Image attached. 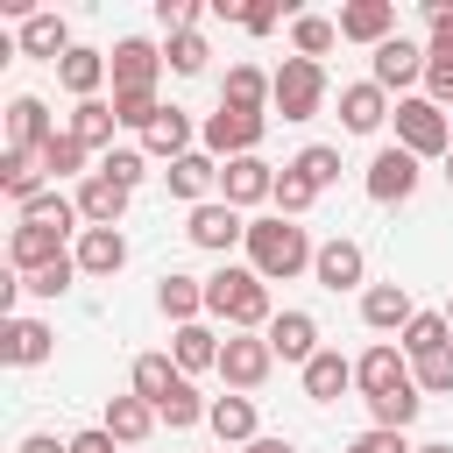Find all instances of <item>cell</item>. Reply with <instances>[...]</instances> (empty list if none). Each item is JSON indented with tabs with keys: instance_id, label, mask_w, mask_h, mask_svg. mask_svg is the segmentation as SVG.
<instances>
[{
	"instance_id": "cell-1",
	"label": "cell",
	"mask_w": 453,
	"mask_h": 453,
	"mask_svg": "<svg viewBox=\"0 0 453 453\" xmlns=\"http://www.w3.org/2000/svg\"><path fill=\"white\" fill-rule=\"evenodd\" d=\"M241 255H248V269L262 283H290V276H311L319 241H311V226H297L283 212H262V219H248V248Z\"/></svg>"
},
{
	"instance_id": "cell-2",
	"label": "cell",
	"mask_w": 453,
	"mask_h": 453,
	"mask_svg": "<svg viewBox=\"0 0 453 453\" xmlns=\"http://www.w3.org/2000/svg\"><path fill=\"white\" fill-rule=\"evenodd\" d=\"M205 319H219L226 333H269L276 304H269V283L248 269V262H219L205 276Z\"/></svg>"
},
{
	"instance_id": "cell-3",
	"label": "cell",
	"mask_w": 453,
	"mask_h": 453,
	"mask_svg": "<svg viewBox=\"0 0 453 453\" xmlns=\"http://www.w3.org/2000/svg\"><path fill=\"white\" fill-rule=\"evenodd\" d=\"M389 127H396V149H411L418 163H446V156H453V113H446L439 99H425V92L396 99Z\"/></svg>"
},
{
	"instance_id": "cell-4",
	"label": "cell",
	"mask_w": 453,
	"mask_h": 453,
	"mask_svg": "<svg viewBox=\"0 0 453 453\" xmlns=\"http://www.w3.org/2000/svg\"><path fill=\"white\" fill-rule=\"evenodd\" d=\"M326 64H311V57H283L276 64V99H269V113L276 120H319L326 113Z\"/></svg>"
},
{
	"instance_id": "cell-5",
	"label": "cell",
	"mask_w": 453,
	"mask_h": 453,
	"mask_svg": "<svg viewBox=\"0 0 453 453\" xmlns=\"http://www.w3.org/2000/svg\"><path fill=\"white\" fill-rule=\"evenodd\" d=\"M269 120H276V113L212 106V113L198 120V149H205V156H219V163H234V156H262V134H269Z\"/></svg>"
},
{
	"instance_id": "cell-6",
	"label": "cell",
	"mask_w": 453,
	"mask_h": 453,
	"mask_svg": "<svg viewBox=\"0 0 453 453\" xmlns=\"http://www.w3.org/2000/svg\"><path fill=\"white\" fill-rule=\"evenodd\" d=\"M184 241L205 255H234V248H248V212H234L226 198H205L184 212Z\"/></svg>"
},
{
	"instance_id": "cell-7",
	"label": "cell",
	"mask_w": 453,
	"mask_h": 453,
	"mask_svg": "<svg viewBox=\"0 0 453 453\" xmlns=\"http://www.w3.org/2000/svg\"><path fill=\"white\" fill-rule=\"evenodd\" d=\"M269 375H276L269 340H262V333H226V347H219V382H226L234 396H255Z\"/></svg>"
},
{
	"instance_id": "cell-8",
	"label": "cell",
	"mask_w": 453,
	"mask_h": 453,
	"mask_svg": "<svg viewBox=\"0 0 453 453\" xmlns=\"http://www.w3.org/2000/svg\"><path fill=\"white\" fill-rule=\"evenodd\" d=\"M418 177H425V163H418L411 149H396V142H389V149H375V156H368L361 191H368L375 205H403V198L418 191Z\"/></svg>"
},
{
	"instance_id": "cell-9",
	"label": "cell",
	"mask_w": 453,
	"mask_h": 453,
	"mask_svg": "<svg viewBox=\"0 0 453 453\" xmlns=\"http://www.w3.org/2000/svg\"><path fill=\"white\" fill-rule=\"evenodd\" d=\"M311 283L319 290H368V255H361V241L354 234H333V241H319V255H311Z\"/></svg>"
},
{
	"instance_id": "cell-10",
	"label": "cell",
	"mask_w": 453,
	"mask_h": 453,
	"mask_svg": "<svg viewBox=\"0 0 453 453\" xmlns=\"http://www.w3.org/2000/svg\"><path fill=\"white\" fill-rule=\"evenodd\" d=\"M106 71H113V92H156V78H163L170 64H163V50H156L149 35H120V42L106 50Z\"/></svg>"
},
{
	"instance_id": "cell-11",
	"label": "cell",
	"mask_w": 453,
	"mask_h": 453,
	"mask_svg": "<svg viewBox=\"0 0 453 453\" xmlns=\"http://www.w3.org/2000/svg\"><path fill=\"white\" fill-rule=\"evenodd\" d=\"M368 78H375L382 92L411 99V85H425V42H411V35H389L382 50H368Z\"/></svg>"
},
{
	"instance_id": "cell-12",
	"label": "cell",
	"mask_w": 453,
	"mask_h": 453,
	"mask_svg": "<svg viewBox=\"0 0 453 453\" xmlns=\"http://www.w3.org/2000/svg\"><path fill=\"white\" fill-rule=\"evenodd\" d=\"M219 198H226L234 212L269 205V198H276V163H269V156H234V163H219Z\"/></svg>"
},
{
	"instance_id": "cell-13",
	"label": "cell",
	"mask_w": 453,
	"mask_h": 453,
	"mask_svg": "<svg viewBox=\"0 0 453 453\" xmlns=\"http://www.w3.org/2000/svg\"><path fill=\"white\" fill-rule=\"evenodd\" d=\"M57 134H64V127H57V113H50L35 92H14V99H7V149H14V156H42Z\"/></svg>"
},
{
	"instance_id": "cell-14",
	"label": "cell",
	"mask_w": 453,
	"mask_h": 453,
	"mask_svg": "<svg viewBox=\"0 0 453 453\" xmlns=\"http://www.w3.org/2000/svg\"><path fill=\"white\" fill-rule=\"evenodd\" d=\"M403 382H418V375H411V354H403L396 340H375V347L354 361V389H361V403H375V396H389V389H403Z\"/></svg>"
},
{
	"instance_id": "cell-15",
	"label": "cell",
	"mask_w": 453,
	"mask_h": 453,
	"mask_svg": "<svg viewBox=\"0 0 453 453\" xmlns=\"http://www.w3.org/2000/svg\"><path fill=\"white\" fill-rule=\"evenodd\" d=\"M333 21H340V42H361V50H382L389 35H403L396 28V0H347Z\"/></svg>"
},
{
	"instance_id": "cell-16",
	"label": "cell",
	"mask_w": 453,
	"mask_h": 453,
	"mask_svg": "<svg viewBox=\"0 0 453 453\" xmlns=\"http://www.w3.org/2000/svg\"><path fill=\"white\" fill-rule=\"evenodd\" d=\"M389 113H396V99H389L375 78L340 85V127H347V134H382V127H389Z\"/></svg>"
},
{
	"instance_id": "cell-17",
	"label": "cell",
	"mask_w": 453,
	"mask_h": 453,
	"mask_svg": "<svg viewBox=\"0 0 453 453\" xmlns=\"http://www.w3.org/2000/svg\"><path fill=\"white\" fill-rule=\"evenodd\" d=\"M205 432L219 439V453H241V446H255L262 439V418H255V396H212V411H205Z\"/></svg>"
},
{
	"instance_id": "cell-18",
	"label": "cell",
	"mask_w": 453,
	"mask_h": 453,
	"mask_svg": "<svg viewBox=\"0 0 453 453\" xmlns=\"http://www.w3.org/2000/svg\"><path fill=\"white\" fill-rule=\"evenodd\" d=\"M14 50H21V57H35V64H64V57H71L78 42H71V21H64L57 7H35V14L21 21Z\"/></svg>"
},
{
	"instance_id": "cell-19",
	"label": "cell",
	"mask_w": 453,
	"mask_h": 453,
	"mask_svg": "<svg viewBox=\"0 0 453 453\" xmlns=\"http://www.w3.org/2000/svg\"><path fill=\"white\" fill-rule=\"evenodd\" d=\"M191 149H198V120H191L184 106H163V113L149 120V134H142V156L163 163V170H170L177 156H191Z\"/></svg>"
},
{
	"instance_id": "cell-20",
	"label": "cell",
	"mask_w": 453,
	"mask_h": 453,
	"mask_svg": "<svg viewBox=\"0 0 453 453\" xmlns=\"http://www.w3.org/2000/svg\"><path fill=\"white\" fill-rule=\"evenodd\" d=\"M262 340H269V354H276V361L304 368V361L319 354V319H311V311H297V304H283V311L269 319V333H262Z\"/></svg>"
},
{
	"instance_id": "cell-21",
	"label": "cell",
	"mask_w": 453,
	"mask_h": 453,
	"mask_svg": "<svg viewBox=\"0 0 453 453\" xmlns=\"http://www.w3.org/2000/svg\"><path fill=\"white\" fill-rule=\"evenodd\" d=\"M50 354H57V333H50L42 319L14 311V319L0 326V361H7V368H42Z\"/></svg>"
},
{
	"instance_id": "cell-22",
	"label": "cell",
	"mask_w": 453,
	"mask_h": 453,
	"mask_svg": "<svg viewBox=\"0 0 453 453\" xmlns=\"http://www.w3.org/2000/svg\"><path fill=\"white\" fill-rule=\"evenodd\" d=\"M71 255H78V276H120L127 269V234L120 226H85L78 241H71Z\"/></svg>"
},
{
	"instance_id": "cell-23",
	"label": "cell",
	"mask_w": 453,
	"mask_h": 453,
	"mask_svg": "<svg viewBox=\"0 0 453 453\" xmlns=\"http://www.w3.org/2000/svg\"><path fill=\"white\" fill-rule=\"evenodd\" d=\"M163 184H170V198H184V205H205V198H219V156L191 149V156H177V163L163 170Z\"/></svg>"
},
{
	"instance_id": "cell-24",
	"label": "cell",
	"mask_w": 453,
	"mask_h": 453,
	"mask_svg": "<svg viewBox=\"0 0 453 453\" xmlns=\"http://www.w3.org/2000/svg\"><path fill=\"white\" fill-rule=\"evenodd\" d=\"M64 255H71V241H64V234L14 219V234H7V262H14V276H28V269H50V262H64Z\"/></svg>"
},
{
	"instance_id": "cell-25",
	"label": "cell",
	"mask_w": 453,
	"mask_h": 453,
	"mask_svg": "<svg viewBox=\"0 0 453 453\" xmlns=\"http://www.w3.org/2000/svg\"><path fill=\"white\" fill-rule=\"evenodd\" d=\"M156 311H163L170 326H198V319H205V276L163 269V276H156Z\"/></svg>"
},
{
	"instance_id": "cell-26",
	"label": "cell",
	"mask_w": 453,
	"mask_h": 453,
	"mask_svg": "<svg viewBox=\"0 0 453 453\" xmlns=\"http://www.w3.org/2000/svg\"><path fill=\"white\" fill-rule=\"evenodd\" d=\"M411 319H418V304H411L403 283H368V290H361V326H368V333H389V340H396Z\"/></svg>"
},
{
	"instance_id": "cell-27",
	"label": "cell",
	"mask_w": 453,
	"mask_h": 453,
	"mask_svg": "<svg viewBox=\"0 0 453 453\" xmlns=\"http://www.w3.org/2000/svg\"><path fill=\"white\" fill-rule=\"evenodd\" d=\"M297 382H304V396H311V403H340V396L354 389V361H347L340 347H319V354L297 368Z\"/></svg>"
},
{
	"instance_id": "cell-28",
	"label": "cell",
	"mask_w": 453,
	"mask_h": 453,
	"mask_svg": "<svg viewBox=\"0 0 453 453\" xmlns=\"http://www.w3.org/2000/svg\"><path fill=\"white\" fill-rule=\"evenodd\" d=\"M269 99H276V71H262V64H226V78H219V106L269 113Z\"/></svg>"
},
{
	"instance_id": "cell-29",
	"label": "cell",
	"mask_w": 453,
	"mask_h": 453,
	"mask_svg": "<svg viewBox=\"0 0 453 453\" xmlns=\"http://www.w3.org/2000/svg\"><path fill=\"white\" fill-rule=\"evenodd\" d=\"M71 198H78V219H85V226H120V219H127V198H134V191L92 170V177H85V184H78Z\"/></svg>"
},
{
	"instance_id": "cell-30",
	"label": "cell",
	"mask_w": 453,
	"mask_h": 453,
	"mask_svg": "<svg viewBox=\"0 0 453 453\" xmlns=\"http://www.w3.org/2000/svg\"><path fill=\"white\" fill-rule=\"evenodd\" d=\"M219 347H226V333H212L205 319H198V326H170V361H177L184 375H205V368L219 375Z\"/></svg>"
},
{
	"instance_id": "cell-31",
	"label": "cell",
	"mask_w": 453,
	"mask_h": 453,
	"mask_svg": "<svg viewBox=\"0 0 453 453\" xmlns=\"http://www.w3.org/2000/svg\"><path fill=\"white\" fill-rule=\"evenodd\" d=\"M184 382H191V375H184L170 354H134V368H127V389H134L142 403H156V411H163V403H170Z\"/></svg>"
},
{
	"instance_id": "cell-32",
	"label": "cell",
	"mask_w": 453,
	"mask_h": 453,
	"mask_svg": "<svg viewBox=\"0 0 453 453\" xmlns=\"http://www.w3.org/2000/svg\"><path fill=\"white\" fill-rule=\"evenodd\" d=\"M57 85L71 92V99H106V85H113V71H106V50H71L64 64H57Z\"/></svg>"
},
{
	"instance_id": "cell-33",
	"label": "cell",
	"mask_w": 453,
	"mask_h": 453,
	"mask_svg": "<svg viewBox=\"0 0 453 453\" xmlns=\"http://www.w3.org/2000/svg\"><path fill=\"white\" fill-rule=\"evenodd\" d=\"M64 134H71V142H85L92 156L120 149V142H113V134H120V120H113V99H78V106H71V120H64Z\"/></svg>"
},
{
	"instance_id": "cell-34",
	"label": "cell",
	"mask_w": 453,
	"mask_h": 453,
	"mask_svg": "<svg viewBox=\"0 0 453 453\" xmlns=\"http://www.w3.org/2000/svg\"><path fill=\"white\" fill-rule=\"evenodd\" d=\"M99 425H106L120 446H149L163 418H156V403H142V396L127 389V396H106V418H99Z\"/></svg>"
},
{
	"instance_id": "cell-35",
	"label": "cell",
	"mask_w": 453,
	"mask_h": 453,
	"mask_svg": "<svg viewBox=\"0 0 453 453\" xmlns=\"http://www.w3.org/2000/svg\"><path fill=\"white\" fill-rule=\"evenodd\" d=\"M0 191H7L14 205L42 198V191H50V170H42V156H14V149H0Z\"/></svg>"
},
{
	"instance_id": "cell-36",
	"label": "cell",
	"mask_w": 453,
	"mask_h": 453,
	"mask_svg": "<svg viewBox=\"0 0 453 453\" xmlns=\"http://www.w3.org/2000/svg\"><path fill=\"white\" fill-rule=\"evenodd\" d=\"M21 219H28V226H50V234H64V241H78V234H85V219H78V198H64V191H42V198H28V205H21Z\"/></svg>"
},
{
	"instance_id": "cell-37",
	"label": "cell",
	"mask_w": 453,
	"mask_h": 453,
	"mask_svg": "<svg viewBox=\"0 0 453 453\" xmlns=\"http://www.w3.org/2000/svg\"><path fill=\"white\" fill-rule=\"evenodd\" d=\"M425 99H439L453 113V28H432V42H425Z\"/></svg>"
},
{
	"instance_id": "cell-38",
	"label": "cell",
	"mask_w": 453,
	"mask_h": 453,
	"mask_svg": "<svg viewBox=\"0 0 453 453\" xmlns=\"http://www.w3.org/2000/svg\"><path fill=\"white\" fill-rule=\"evenodd\" d=\"M333 50H340V21H333V14H297V21H290V57H311V64H319V57H333Z\"/></svg>"
},
{
	"instance_id": "cell-39",
	"label": "cell",
	"mask_w": 453,
	"mask_h": 453,
	"mask_svg": "<svg viewBox=\"0 0 453 453\" xmlns=\"http://www.w3.org/2000/svg\"><path fill=\"white\" fill-rule=\"evenodd\" d=\"M418 411H425V389H418V382H403V389H389V396H375V403H368V425H382V432H411V425H418Z\"/></svg>"
},
{
	"instance_id": "cell-40",
	"label": "cell",
	"mask_w": 453,
	"mask_h": 453,
	"mask_svg": "<svg viewBox=\"0 0 453 453\" xmlns=\"http://www.w3.org/2000/svg\"><path fill=\"white\" fill-rule=\"evenodd\" d=\"M396 347L411 354V361H425V354H439V347H453V326H446V311H418L403 333H396Z\"/></svg>"
},
{
	"instance_id": "cell-41",
	"label": "cell",
	"mask_w": 453,
	"mask_h": 453,
	"mask_svg": "<svg viewBox=\"0 0 453 453\" xmlns=\"http://www.w3.org/2000/svg\"><path fill=\"white\" fill-rule=\"evenodd\" d=\"M269 205H276L283 219H304V212L319 205V184H311L304 170H290V163H283V170H276V198H269Z\"/></svg>"
},
{
	"instance_id": "cell-42",
	"label": "cell",
	"mask_w": 453,
	"mask_h": 453,
	"mask_svg": "<svg viewBox=\"0 0 453 453\" xmlns=\"http://www.w3.org/2000/svg\"><path fill=\"white\" fill-rule=\"evenodd\" d=\"M212 14H226V21H241L248 35H269L290 7H276V0H212Z\"/></svg>"
},
{
	"instance_id": "cell-43",
	"label": "cell",
	"mask_w": 453,
	"mask_h": 453,
	"mask_svg": "<svg viewBox=\"0 0 453 453\" xmlns=\"http://www.w3.org/2000/svg\"><path fill=\"white\" fill-rule=\"evenodd\" d=\"M85 163H92V149H85V142H71V134H57V142L42 149V170H50V184H57V177H78V184H85V177H92Z\"/></svg>"
},
{
	"instance_id": "cell-44",
	"label": "cell",
	"mask_w": 453,
	"mask_h": 453,
	"mask_svg": "<svg viewBox=\"0 0 453 453\" xmlns=\"http://www.w3.org/2000/svg\"><path fill=\"white\" fill-rule=\"evenodd\" d=\"M290 170H304L319 191H333V184H340V149H333V142H304V149L290 156Z\"/></svg>"
},
{
	"instance_id": "cell-45",
	"label": "cell",
	"mask_w": 453,
	"mask_h": 453,
	"mask_svg": "<svg viewBox=\"0 0 453 453\" xmlns=\"http://www.w3.org/2000/svg\"><path fill=\"white\" fill-rule=\"evenodd\" d=\"M163 64H170L177 78H198V71L212 64V50H205V35L191 28V35H170V42H163Z\"/></svg>"
},
{
	"instance_id": "cell-46",
	"label": "cell",
	"mask_w": 453,
	"mask_h": 453,
	"mask_svg": "<svg viewBox=\"0 0 453 453\" xmlns=\"http://www.w3.org/2000/svg\"><path fill=\"white\" fill-rule=\"evenodd\" d=\"M163 113V99L156 92H113V120L120 127H134V134H149V120Z\"/></svg>"
},
{
	"instance_id": "cell-47",
	"label": "cell",
	"mask_w": 453,
	"mask_h": 453,
	"mask_svg": "<svg viewBox=\"0 0 453 453\" xmlns=\"http://www.w3.org/2000/svg\"><path fill=\"white\" fill-rule=\"evenodd\" d=\"M99 177H113V184H127V191H134V184L149 177V156H142V142H134V149H106V156H99Z\"/></svg>"
},
{
	"instance_id": "cell-48",
	"label": "cell",
	"mask_w": 453,
	"mask_h": 453,
	"mask_svg": "<svg viewBox=\"0 0 453 453\" xmlns=\"http://www.w3.org/2000/svg\"><path fill=\"white\" fill-rule=\"evenodd\" d=\"M411 375H418V389H425V396H453V347H439V354L411 361Z\"/></svg>"
},
{
	"instance_id": "cell-49",
	"label": "cell",
	"mask_w": 453,
	"mask_h": 453,
	"mask_svg": "<svg viewBox=\"0 0 453 453\" xmlns=\"http://www.w3.org/2000/svg\"><path fill=\"white\" fill-rule=\"evenodd\" d=\"M347 453H418L403 432H382V425H368V432H354L347 439Z\"/></svg>"
},
{
	"instance_id": "cell-50",
	"label": "cell",
	"mask_w": 453,
	"mask_h": 453,
	"mask_svg": "<svg viewBox=\"0 0 453 453\" xmlns=\"http://www.w3.org/2000/svg\"><path fill=\"white\" fill-rule=\"evenodd\" d=\"M198 14H205L198 0H156V21H163L170 35H191V28H198Z\"/></svg>"
},
{
	"instance_id": "cell-51",
	"label": "cell",
	"mask_w": 453,
	"mask_h": 453,
	"mask_svg": "<svg viewBox=\"0 0 453 453\" xmlns=\"http://www.w3.org/2000/svg\"><path fill=\"white\" fill-rule=\"evenodd\" d=\"M71 453H120V439L106 425H92V432H71Z\"/></svg>"
},
{
	"instance_id": "cell-52",
	"label": "cell",
	"mask_w": 453,
	"mask_h": 453,
	"mask_svg": "<svg viewBox=\"0 0 453 453\" xmlns=\"http://www.w3.org/2000/svg\"><path fill=\"white\" fill-rule=\"evenodd\" d=\"M14 453H71V439H57V432H28Z\"/></svg>"
},
{
	"instance_id": "cell-53",
	"label": "cell",
	"mask_w": 453,
	"mask_h": 453,
	"mask_svg": "<svg viewBox=\"0 0 453 453\" xmlns=\"http://www.w3.org/2000/svg\"><path fill=\"white\" fill-rule=\"evenodd\" d=\"M425 28H453V0H425Z\"/></svg>"
},
{
	"instance_id": "cell-54",
	"label": "cell",
	"mask_w": 453,
	"mask_h": 453,
	"mask_svg": "<svg viewBox=\"0 0 453 453\" xmlns=\"http://www.w3.org/2000/svg\"><path fill=\"white\" fill-rule=\"evenodd\" d=\"M241 453H297V446H290V439H276V432H262V439H255V446H241Z\"/></svg>"
},
{
	"instance_id": "cell-55",
	"label": "cell",
	"mask_w": 453,
	"mask_h": 453,
	"mask_svg": "<svg viewBox=\"0 0 453 453\" xmlns=\"http://www.w3.org/2000/svg\"><path fill=\"white\" fill-rule=\"evenodd\" d=\"M418 453H453V439H432V446H418Z\"/></svg>"
},
{
	"instance_id": "cell-56",
	"label": "cell",
	"mask_w": 453,
	"mask_h": 453,
	"mask_svg": "<svg viewBox=\"0 0 453 453\" xmlns=\"http://www.w3.org/2000/svg\"><path fill=\"white\" fill-rule=\"evenodd\" d=\"M446 184H453V156H446Z\"/></svg>"
},
{
	"instance_id": "cell-57",
	"label": "cell",
	"mask_w": 453,
	"mask_h": 453,
	"mask_svg": "<svg viewBox=\"0 0 453 453\" xmlns=\"http://www.w3.org/2000/svg\"><path fill=\"white\" fill-rule=\"evenodd\" d=\"M446 326H453V297H446Z\"/></svg>"
}]
</instances>
